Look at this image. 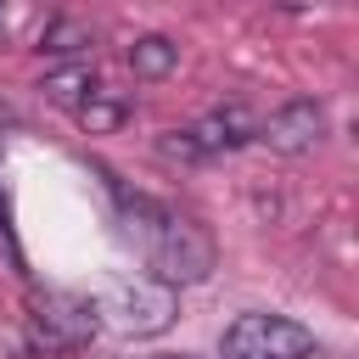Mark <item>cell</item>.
<instances>
[{"mask_svg": "<svg viewBox=\"0 0 359 359\" xmlns=\"http://www.w3.org/2000/svg\"><path fill=\"white\" fill-rule=\"evenodd\" d=\"M247 140H252V118H247V107H219V112L196 118L191 129H168L157 151H163L168 163H208V157L236 151V146H247Z\"/></svg>", "mask_w": 359, "mask_h": 359, "instance_id": "cell-4", "label": "cell"}, {"mask_svg": "<svg viewBox=\"0 0 359 359\" xmlns=\"http://www.w3.org/2000/svg\"><path fill=\"white\" fill-rule=\"evenodd\" d=\"M45 101H56V107H73L79 112V101L95 90V67H84V62H73V67H56V73H45Z\"/></svg>", "mask_w": 359, "mask_h": 359, "instance_id": "cell-8", "label": "cell"}, {"mask_svg": "<svg viewBox=\"0 0 359 359\" xmlns=\"http://www.w3.org/2000/svg\"><path fill=\"white\" fill-rule=\"evenodd\" d=\"M95 314H101L112 331H123V337H157V331L174 325L180 303H174V286L151 275V280H118V286L95 303Z\"/></svg>", "mask_w": 359, "mask_h": 359, "instance_id": "cell-2", "label": "cell"}, {"mask_svg": "<svg viewBox=\"0 0 359 359\" xmlns=\"http://www.w3.org/2000/svg\"><path fill=\"white\" fill-rule=\"evenodd\" d=\"M275 6H286V11H309V6H320V0H275Z\"/></svg>", "mask_w": 359, "mask_h": 359, "instance_id": "cell-11", "label": "cell"}, {"mask_svg": "<svg viewBox=\"0 0 359 359\" xmlns=\"http://www.w3.org/2000/svg\"><path fill=\"white\" fill-rule=\"evenodd\" d=\"M252 140H264L280 157H303V151H314L325 140V107L309 101V95H297V101L275 107L264 123H252Z\"/></svg>", "mask_w": 359, "mask_h": 359, "instance_id": "cell-6", "label": "cell"}, {"mask_svg": "<svg viewBox=\"0 0 359 359\" xmlns=\"http://www.w3.org/2000/svg\"><path fill=\"white\" fill-rule=\"evenodd\" d=\"M112 196L123 202V219H129V230L140 236L146 264H151L157 280H168V286H196V280L213 275V236H208L196 219H185V213H174V208H163V202H151V196H129L118 180H112Z\"/></svg>", "mask_w": 359, "mask_h": 359, "instance_id": "cell-1", "label": "cell"}, {"mask_svg": "<svg viewBox=\"0 0 359 359\" xmlns=\"http://www.w3.org/2000/svg\"><path fill=\"white\" fill-rule=\"evenodd\" d=\"M95 331H101V314H95L90 297H73V292H39L34 297V337H39V348L73 353Z\"/></svg>", "mask_w": 359, "mask_h": 359, "instance_id": "cell-5", "label": "cell"}, {"mask_svg": "<svg viewBox=\"0 0 359 359\" xmlns=\"http://www.w3.org/2000/svg\"><path fill=\"white\" fill-rule=\"evenodd\" d=\"M174 62H180V45L163 39V34H146V39L129 45V67H135V79H168Z\"/></svg>", "mask_w": 359, "mask_h": 359, "instance_id": "cell-7", "label": "cell"}, {"mask_svg": "<svg viewBox=\"0 0 359 359\" xmlns=\"http://www.w3.org/2000/svg\"><path fill=\"white\" fill-rule=\"evenodd\" d=\"M123 118H129V107H123L118 95H107L101 84H95V90H90L84 101H79V123H84L90 135H107V129H118Z\"/></svg>", "mask_w": 359, "mask_h": 359, "instance_id": "cell-9", "label": "cell"}, {"mask_svg": "<svg viewBox=\"0 0 359 359\" xmlns=\"http://www.w3.org/2000/svg\"><path fill=\"white\" fill-rule=\"evenodd\" d=\"M0 45H6V11H0Z\"/></svg>", "mask_w": 359, "mask_h": 359, "instance_id": "cell-12", "label": "cell"}, {"mask_svg": "<svg viewBox=\"0 0 359 359\" xmlns=\"http://www.w3.org/2000/svg\"><path fill=\"white\" fill-rule=\"evenodd\" d=\"M84 45H90V28L73 22V17H62V22H50V28L39 34V50H45V56H79Z\"/></svg>", "mask_w": 359, "mask_h": 359, "instance_id": "cell-10", "label": "cell"}, {"mask_svg": "<svg viewBox=\"0 0 359 359\" xmlns=\"http://www.w3.org/2000/svg\"><path fill=\"white\" fill-rule=\"evenodd\" d=\"M219 348L224 359H314V331L280 314H241Z\"/></svg>", "mask_w": 359, "mask_h": 359, "instance_id": "cell-3", "label": "cell"}]
</instances>
